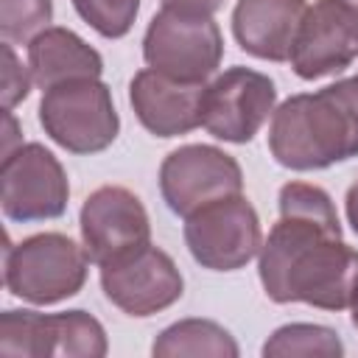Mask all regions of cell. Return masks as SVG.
I'll return each instance as SVG.
<instances>
[{"label":"cell","instance_id":"cell-1","mask_svg":"<svg viewBox=\"0 0 358 358\" xmlns=\"http://www.w3.org/2000/svg\"><path fill=\"white\" fill-rule=\"evenodd\" d=\"M358 252L341 241L327 190L310 182L280 187V221L260 246V282L271 302H305L322 310L350 308Z\"/></svg>","mask_w":358,"mask_h":358},{"label":"cell","instance_id":"cell-2","mask_svg":"<svg viewBox=\"0 0 358 358\" xmlns=\"http://www.w3.org/2000/svg\"><path fill=\"white\" fill-rule=\"evenodd\" d=\"M268 148L291 171H322L358 157V76L282 101L271 115Z\"/></svg>","mask_w":358,"mask_h":358},{"label":"cell","instance_id":"cell-3","mask_svg":"<svg viewBox=\"0 0 358 358\" xmlns=\"http://www.w3.org/2000/svg\"><path fill=\"white\" fill-rule=\"evenodd\" d=\"M87 268L90 257L84 246L62 232H42L6 246L3 282L31 305H56L84 288Z\"/></svg>","mask_w":358,"mask_h":358},{"label":"cell","instance_id":"cell-4","mask_svg":"<svg viewBox=\"0 0 358 358\" xmlns=\"http://www.w3.org/2000/svg\"><path fill=\"white\" fill-rule=\"evenodd\" d=\"M39 123L70 154H98L117 137L120 117L101 78H76L42 92Z\"/></svg>","mask_w":358,"mask_h":358},{"label":"cell","instance_id":"cell-5","mask_svg":"<svg viewBox=\"0 0 358 358\" xmlns=\"http://www.w3.org/2000/svg\"><path fill=\"white\" fill-rule=\"evenodd\" d=\"M143 56L148 67L171 78L204 84L218 70L224 56L221 28L213 17L162 8L148 22L143 36Z\"/></svg>","mask_w":358,"mask_h":358},{"label":"cell","instance_id":"cell-6","mask_svg":"<svg viewBox=\"0 0 358 358\" xmlns=\"http://www.w3.org/2000/svg\"><path fill=\"white\" fill-rule=\"evenodd\" d=\"M185 243L199 266L238 271L260 255V218L243 193L227 196L185 218Z\"/></svg>","mask_w":358,"mask_h":358},{"label":"cell","instance_id":"cell-7","mask_svg":"<svg viewBox=\"0 0 358 358\" xmlns=\"http://www.w3.org/2000/svg\"><path fill=\"white\" fill-rule=\"evenodd\" d=\"M0 355L14 358H101L106 355V333L98 319L84 310L36 313L3 310L0 316Z\"/></svg>","mask_w":358,"mask_h":358},{"label":"cell","instance_id":"cell-8","mask_svg":"<svg viewBox=\"0 0 358 358\" xmlns=\"http://www.w3.org/2000/svg\"><path fill=\"white\" fill-rule=\"evenodd\" d=\"M0 204L11 221L59 218L67 210L70 185L62 162L39 143H20L0 165Z\"/></svg>","mask_w":358,"mask_h":358},{"label":"cell","instance_id":"cell-9","mask_svg":"<svg viewBox=\"0 0 358 358\" xmlns=\"http://www.w3.org/2000/svg\"><path fill=\"white\" fill-rule=\"evenodd\" d=\"M159 190L165 204L187 218L190 213L243 193L241 165L215 145H182L171 151L159 165Z\"/></svg>","mask_w":358,"mask_h":358},{"label":"cell","instance_id":"cell-10","mask_svg":"<svg viewBox=\"0 0 358 358\" xmlns=\"http://www.w3.org/2000/svg\"><path fill=\"white\" fill-rule=\"evenodd\" d=\"M277 87L249 67H229L204 87L201 126L224 143H249L274 115Z\"/></svg>","mask_w":358,"mask_h":358},{"label":"cell","instance_id":"cell-11","mask_svg":"<svg viewBox=\"0 0 358 358\" xmlns=\"http://www.w3.org/2000/svg\"><path fill=\"white\" fill-rule=\"evenodd\" d=\"M78 227L84 252L98 268L151 243V224L143 201L120 185L92 190L81 207Z\"/></svg>","mask_w":358,"mask_h":358},{"label":"cell","instance_id":"cell-12","mask_svg":"<svg viewBox=\"0 0 358 358\" xmlns=\"http://www.w3.org/2000/svg\"><path fill=\"white\" fill-rule=\"evenodd\" d=\"M101 288L115 308L145 319L171 308L182 296L185 280L171 255L148 243L109 266H101Z\"/></svg>","mask_w":358,"mask_h":358},{"label":"cell","instance_id":"cell-13","mask_svg":"<svg viewBox=\"0 0 358 358\" xmlns=\"http://www.w3.org/2000/svg\"><path fill=\"white\" fill-rule=\"evenodd\" d=\"M358 59V20L341 0H316L299 25L291 67L299 78L316 81L347 70Z\"/></svg>","mask_w":358,"mask_h":358},{"label":"cell","instance_id":"cell-14","mask_svg":"<svg viewBox=\"0 0 358 358\" xmlns=\"http://www.w3.org/2000/svg\"><path fill=\"white\" fill-rule=\"evenodd\" d=\"M204 87L145 67L131 78L129 101L143 129L157 137H179L201 126Z\"/></svg>","mask_w":358,"mask_h":358},{"label":"cell","instance_id":"cell-15","mask_svg":"<svg viewBox=\"0 0 358 358\" xmlns=\"http://www.w3.org/2000/svg\"><path fill=\"white\" fill-rule=\"evenodd\" d=\"M305 11V0H238L232 8V34L249 56L288 62Z\"/></svg>","mask_w":358,"mask_h":358},{"label":"cell","instance_id":"cell-16","mask_svg":"<svg viewBox=\"0 0 358 358\" xmlns=\"http://www.w3.org/2000/svg\"><path fill=\"white\" fill-rule=\"evenodd\" d=\"M28 67L34 84L45 92L76 78H101L103 59L70 28L50 25L28 42Z\"/></svg>","mask_w":358,"mask_h":358},{"label":"cell","instance_id":"cell-17","mask_svg":"<svg viewBox=\"0 0 358 358\" xmlns=\"http://www.w3.org/2000/svg\"><path fill=\"white\" fill-rule=\"evenodd\" d=\"M154 358H238V344L218 322L185 319L159 333L151 347Z\"/></svg>","mask_w":358,"mask_h":358},{"label":"cell","instance_id":"cell-18","mask_svg":"<svg viewBox=\"0 0 358 358\" xmlns=\"http://www.w3.org/2000/svg\"><path fill=\"white\" fill-rule=\"evenodd\" d=\"M266 358H341L344 344L336 330L322 324H285L263 344Z\"/></svg>","mask_w":358,"mask_h":358},{"label":"cell","instance_id":"cell-19","mask_svg":"<svg viewBox=\"0 0 358 358\" xmlns=\"http://www.w3.org/2000/svg\"><path fill=\"white\" fill-rule=\"evenodd\" d=\"M53 3L50 0H0V34L3 42L28 45L36 34L50 28Z\"/></svg>","mask_w":358,"mask_h":358},{"label":"cell","instance_id":"cell-20","mask_svg":"<svg viewBox=\"0 0 358 358\" xmlns=\"http://www.w3.org/2000/svg\"><path fill=\"white\" fill-rule=\"evenodd\" d=\"M78 17L106 39H120L131 31L140 0H73Z\"/></svg>","mask_w":358,"mask_h":358},{"label":"cell","instance_id":"cell-21","mask_svg":"<svg viewBox=\"0 0 358 358\" xmlns=\"http://www.w3.org/2000/svg\"><path fill=\"white\" fill-rule=\"evenodd\" d=\"M31 84H34V76H31V67H25L11 42H3V78H0V95H3V109L11 112L20 101L28 98L31 92Z\"/></svg>","mask_w":358,"mask_h":358},{"label":"cell","instance_id":"cell-22","mask_svg":"<svg viewBox=\"0 0 358 358\" xmlns=\"http://www.w3.org/2000/svg\"><path fill=\"white\" fill-rule=\"evenodd\" d=\"M224 0H162V8H173L182 14H199V17H213Z\"/></svg>","mask_w":358,"mask_h":358},{"label":"cell","instance_id":"cell-23","mask_svg":"<svg viewBox=\"0 0 358 358\" xmlns=\"http://www.w3.org/2000/svg\"><path fill=\"white\" fill-rule=\"evenodd\" d=\"M344 210H347V221H350L352 232L358 235V182H352V185H350L347 199H344Z\"/></svg>","mask_w":358,"mask_h":358},{"label":"cell","instance_id":"cell-24","mask_svg":"<svg viewBox=\"0 0 358 358\" xmlns=\"http://www.w3.org/2000/svg\"><path fill=\"white\" fill-rule=\"evenodd\" d=\"M350 319H352V324L358 327V277H355V285H352V296H350Z\"/></svg>","mask_w":358,"mask_h":358},{"label":"cell","instance_id":"cell-25","mask_svg":"<svg viewBox=\"0 0 358 358\" xmlns=\"http://www.w3.org/2000/svg\"><path fill=\"white\" fill-rule=\"evenodd\" d=\"M341 3H344V6H347V11L358 20V0H341Z\"/></svg>","mask_w":358,"mask_h":358}]
</instances>
